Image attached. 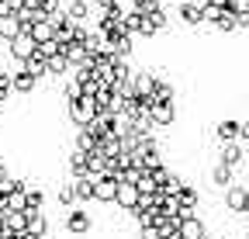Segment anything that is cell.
<instances>
[{"label": "cell", "mask_w": 249, "mask_h": 239, "mask_svg": "<svg viewBox=\"0 0 249 239\" xmlns=\"http://www.w3.org/2000/svg\"><path fill=\"white\" fill-rule=\"evenodd\" d=\"M93 114H97L93 97H76V101H70V122H73V125L87 129V125L93 122Z\"/></svg>", "instance_id": "6da1fadb"}, {"label": "cell", "mask_w": 249, "mask_h": 239, "mask_svg": "<svg viewBox=\"0 0 249 239\" xmlns=\"http://www.w3.org/2000/svg\"><path fill=\"white\" fill-rule=\"evenodd\" d=\"M114 191H118V181H114L111 173L93 177V201H101V204H114Z\"/></svg>", "instance_id": "7a4b0ae2"}, {"label": "cell", "mask_w": 249, "mask_h": 239, "mask_svg": "<svg viewBox=\"0 0 249 239\" xmlns=\"http://www.w3.org/2000/svg\"><path fill=\"white\" fill-rule=\"evenodd\" d=\"M90 229H93L90 212H83V208H70V215H66V232H70V236H87Z\"/></svg>", "instance_id": "3957f363"}, {"label": "cell", "mask_w": 249, "mask_h": 239, "mask_svg": "<svg viewBox=\"0 0 249 239\" xmlns=\"http://www.w3.org/2000/svg\"><path fill=\"white\" fill-rule=\"evenodd\" d=\"M149 122L160 125V129H170V125L177 122V108H173V101H156L152 111H149Z\"/></svg>", "instance_id": "277c9868"}, {"label": "cell", "mask_w": 249, "mask_h": 239, "mask_svg": "<svg viewBox=\"0 0 249 239\" xmlns=\"http://www.w3.org/2000/svg\"><path fill=\"white\" fill-rule=\"evenodd\" d=\"M204 236L208 232H204V222L197 215H187L177 222V239H204Z\"/></svg>", "instance_id": "5b68a950"}, {"label": "cell", "mask_w": 249, "mask_h": 239, "mask_svg": "<svg viewBox=\"0 0 249 239\" xmlns=\"http://www.w3.org/2000/svg\"><path fill=\"white\" fill-rule=\"evenodd\" d=\"M222 194H225V208H229V212H235V215L246 212V184H232Z\"/></svg>", "instance_id": "8992f818"}, {"label": "cell", "mask_w": 249, "mask_h": 239, "mask_svg": "<svg viewBox=\"0 0 249 239\" xmlns=\"http://www.w3.org/2000/svg\"><path fill=\"white\" fill-rule=\"evenodd\" d=\"M45 236H49V219H45V212H31V215H28L24 239H45Z\"/></svg>", "instance_id": "52a82bcc"}, {"label": "cell", "mask_w": 249, "mask_h": 239, "mask_svg": "<svg viewBox=\"0 0 249 239\" xmlns=\"http://www.w3.org/2000/svg\"><path fill=\"white\" fill-rule=\"evenodd\" d=\"M135 201H139V187H135V184H118V191H114V204L121 208V212H132Z\"/></svg>", "instance_id": "ba28073f"}, {"label": "cell", "mask_w": 249, "mask_h": 239, "mask_svg": "<svg viewBox=\"0 0 249 239\" xmlns=\"http://www.w3.org/2000/svg\"><path fill=\"white\" fill-rule=\"evenodd\" d=\"M211 184H214L218 191L232 187V184H235V170H232V166H225V163H214V170H211Z\"/></svg>", "instance_id": "9c48e42d"}, {"label": "cell", "mask_w": 249, "mask_h": 239, "mask_svg": "<svg viewBox=\"0 0 249 239\" xmlns=\"http://www.w3.org/2000/svg\"><path fill=\"white\" fill-rule=\"evenodd\" d=\"M242 160H246V153H242V146L239 142H225L222 146V156H218V163H225V166H242Z\"/></svg>", "instance_id": "30bf717a"}, {"label": "cell", "mask_w": 249, "mask_h": 239, "mask_svg": "<svg viewBox=\"0 0 249 239\" xmlns=\"http://www.w3.org/2000/svg\"><path fill=\"white\" fill-rule=\"evenodd\" d=\"M214 139L218 142H239V122L235 118H225V122H218V129H214Z\"/></svg>", "instance_id": "8fae6325"}, {"label": "cell", "mask_w": 249, "mask_h": 239, "mask_svg": "<svg viewBox=\"0 0 249 239\" xmlns=\"http://www.w3.org/2000/svg\"><path fill=\"white\" fill-rule=\"evenodd\" d=\"M73 194H76V204L93 201V177H73Z\"/></svg>", "instance_id": "7c38bea8"}, {"label": "cell", "mask_w": 249, "mask_h": 239, "mask_svg": "<svg viewBox=\"0 0 249 239\" xmlns=\"http://www.w3.org/2000/svg\"><path fill=\"white\" fill-rule=\"evenodd\" d=\"M11 52H14L18 59H28L31 52H35V38H31V35H14V38H11Z\"/></svg>", "instance_id": "4fadbf2b"}, {"label": "cell", "mask_w": 249, "mask_h": 239, "mask_svg": "<svg viewBox=\"0 0 249 239\" xmlns=\"http://www.w3.org/2000/svg\"><path fill=\"white\" fill-rule=\"evenodd\" d=\"M4 229L14 232V236H24V229H28V215H24V212H7V215H4Z\"/></svg>", "instance_id": "5bb4252c"}, {"label": "cell", "mask_w": 249, "mask_h": 239, "mask_svg": "<svg viewBox=\"0 0 249 239\" xmlns=\"http://www.w3.org/2000/svg\"><path fill=\"white\" fill-rule=\"evenodd\" d=\"M35 83H38L35 76H28V73L21 70V73L11 76V91H14V94H31V91H35Z\"/></svg>", "instance_id": "9a60e30c"}, {"label": "cell", "mask_w": 249, "mask_h": 239, "mask_svg": "<svg viewBox=\"0 0 249 239\" xmlns=\"http://www.w3.org/2000/svg\"><path fill=\"white\" fill-rule=\"evenodd\" d=\"M24 73H28V76H35V80H38V76L45 73V55H38V52H31V55L24 59Z\"/></svg>", "instance_id": "2e32d148"}, {"label": "cell", "mask_w": 249, "mask_h": 239, "mask_svg": "<svg viewBox=\"0 0 249 239\" xmlns=\"http://www.w3.org/2000/svg\"><path fill=\"white\" fill-rule=\"evenodd\" d=\"M70 173L73 177H87V153H80V149L70 153Z\"/></svg>", "instance_id": "e0dca14e"}, {"label": "cell", "mask_w": 249, "mask_h": 239, "mask_svg": "<svg viewBox=\"0 0 249 239\" xmlns=\"http://www.w3.org/2000/svg\"><path fill=\"white\" fill-rule=\"evenodd\" d=\"M55 198H59V204H62V208H76V194H73V181H70V184H59V191H55Z\"/></svg>", "instance_id": "ac0fdd59"}, {"label": "cell", "mask_w": 249, "mask_h": 239, "mask_svg": "<svg viewBox=\"0 0 249 239\" xmlns=\"http://www.w3.org/2000/svg\"><path fill=\"white\" fill-rule=\"evenodd\" d=\"M135 222H139V229H152V222H156V208H135Z\"/></svg>", "instance_id": "d6986e66"}, {"label": "cell", "mask_w": 249, "mask_h": 239, "mask_svg": "<svg viewBox=\"0 0 249 239\" xmlns=\"http://www.w3.org/2000/svg\"><path fill=\"white\" fill-rule=\"evenodd\" d=\"M62 97H66V104H70V101H76V97H80V83H76V80H73V83H66Z\"/></svg>", "instance_id": "ffe728a7"}, {"label": "cell", "mask_w": 249, "mask_h": 239, "mask_svg": "<svg viewBox=\"0 0 249 239\" xmlns=\"http://www.w3.org/2000/svg\"><path fill=\"white\" fill-rule=\"evenodd\" d=\"M7 94H11V76L0 73V97H7Z\"/></svg>", "instance_id": "44dd1931"}, {"label": "cell", "mask_w": 249, "mask_h": 239, "mask_svg": "<svg viewBox=\"0 0 249 239\" xmlns=\"http://www.w3.org/2000/svg\"><path fill=\"white\" fill-rule=\"evenodd\" d=\"M239 142H249V122H239Z\"/></svg>", "instance_id": "7402d4cb"}, {"label": "cell", "mask_w": 249, "mask_h": 239, "mask_svg": "<svg viewBox=\"0 0 249 239\" xmlns=\"http://www.w3.org/2000/svg\"><path fill=\"white\" fill-rule=\"evenodd\" d=\"M4 177H11V173H7V166H4V163H0V181H4Z\"/></svg>", "instance_id": "603a6c76"}, {"label": "cell", "mask_w": 249, "mask_h": 239, "mask_svg": "<svg viewBox=\"0 0 249 239\" xmlns=\"http://www.w3.org/2000/svg\"><path fill=\"white\" fill-rule=\"evenodd\" d=\"M242 215H249V212H242Z\"/></svg>", "instance_id": "cb8c5ba5"}, {"label": "cell", "mask_w": 249, "mask_h": 239, "mask_svg": "<svg viewBox=\"0 0 249 239\" xmlns=\"http://www.w3.org/2000/svg\"><path fill=\"white\" fill-rule=\"evenodd\" d=\"M45 239H49V236H45Z\"/></svg>", "instance_id": "d4e9b609"}]
</instances>
